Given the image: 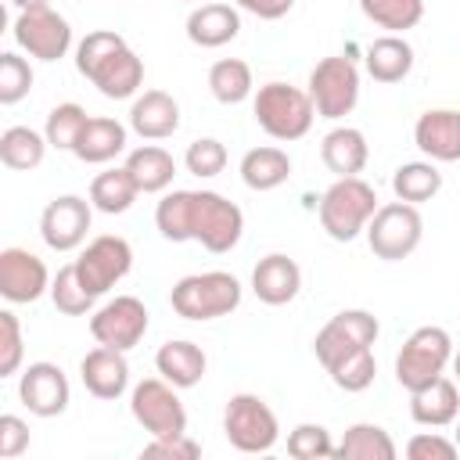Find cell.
Segmentation results:
<instances>
[{"mask_svg":"<svg viewBox=\"0 0 460 460\" xmlns=\"http://www.w3.org/2000/svg\"><path fill=\"white\" fill-rule=\"evenodd\" d=\"M155 226L165 241H198L212 255L237 248L244 234V212L216 190H169L155 205Z\"/></svg>","mask_w":460,"mask_h":460,"instance_id":"cell-1","label":"cell"},{"mask_svg":"<svg viewBox=\"0 0 460 460\" xmlns=\"http://www.w3.org/2000/svg\"><path fill=\"white\" fill-rule=\"evenodd\" d=\"M75 68L108 101H129V97H137V90L144 83V61L111 29H93V32H86L79 40V47H75Z\"/></svg>","mask_w":460,"mask_h":460,"instance_id":"cell-2","label":"cell"},{"mask_svg":"<svg viewBox=\"0 0 460 460\" xmlns=\"http://www.w3.org/2000/svg\"><path fill=\"white\" fill-rule=\"evenodd\" d=\"M252 115L259 122L262 133H270L273 140H302L309 129H313V119H316V108H313V97L309 90H298L291 83H262L252 97Z\"/></svg>","mask_w":460,"mask_h":460,"instance_id":"cell-3","label":"cell"},{"mask_svg":"<svg viewBox=\"0 0 460 460\" xmlns=\"http://www.w3.org/2000/svg\"><path fill=\"white\" fill-rule=\"evenodd\" d=\"M169 305L176 316L205 323V320H219L230 316L241 305V280L226 270H208V273H190L180 277L169 291Z\"/></svg>","mask_w":460,"mask_h":460,"instance_id":"cell-4","label":"cell"},{"mask_svg":"<svg viewBox=\"0 0 460 460\" xmlns=\"http://www.w3.org/2000/svg\"><path fill=\"white\" fill-rule=\"evenodd\" d=\"M320 226L331 241H356L377 212V190L359 176H338L320 194Z\"/></svg>","mask_w":460,"mask_h":460,"instance_id":"cell-5","label":"cell"},{"mask_svg":"<svg viewBox=\"0 0 460 460\" xmlns=\"http://www.w3.org/2000/svg\"><path fill=\"white\" fill-rule=\"evenodd\" d=\"M449 363H453V338H449V331L428 323V327H417L402 341V349L395 356V381L406 392H417V388L431 385L435 377H442Z\"/></svg>","mask_w":460,"mask_h":460,"instance_id":"cell-6","label":"cell"},{"mask_svg":"<svg viewBox=\"0 0 460 460\" xmlns=\"http://www.w3.org/2000/svg\"><path fill=\"white\" fill-rule=\"evenodd\" d=\"M223 435L237 453H270L280 438L277 413L255 392H237L223 410Z\"/></svg>","mask_w":460,"mask_h":460,"instance_id":"cell-7","label":"cell"},{"mask_svg":"<svg viewBox=\"0 0 460 460\" xmlns=\"http://www.w3.org/2000/svg\"><path fill=\"white\" fill-rule=\"evenodd\" d=\"M420 237H424V219H420L417 205L399 201V198L388 205H377L374 219L367 223V244L385 262H399V259L413 255Z\"/></svg>","mask_w":460,"mask_h":460,"instance_id":"cell-8","label":"cell"},{"mask_svg":"<svg viewBox=\"0 0 460 460\" xmlns=\"http://www.w3.org/2000/svg\"><path fill=\"white\" fill-rule=\"evenodd\" d=\"M309 97L320 119H345L356 101H359V68L352 58L345 54H331L323 61H316V68L309 72Z\"/></svg>","mask_w":460,"mask_h":460,"instance_id":"cell-9","label":"cell"},{"mask_svg":"<svg viewBox=\"0 0 460 460\" xmlns=\"http://www.w3.org/2000/svg\"><path fill=\"white\" fill-rule=\"evenodd\" d=\"M129 413H133V420L151 438L187 431V410H183V402L176 395V385H169L162 374L158 377H144V381L133 385V392H129Z\"/></svg>","mask_w":460,"mask_h":460,"instance_id":"cell-10","label":"cell"},{"mask_svg":"<svg viewBox=\"0 0 460 460\" xmlns=\"http://www.w3.org/2000/svg\"><path fill=\"white\" fill-rule=\"evenodd\" d=\"M11 36L36 61H61L68 54V47H72V25L50 4L18 11V18L11 25Z\"/></svg>","mask_w":460,"mask_h":460,"instance_id":"cell-11","label":"cell"},{"mask_svg":"<svg viewBox=\"0 0 460 460\" xmlns=\"http://www.w3.org/2000/svg\"><path fill=\"white\" fill-rule=\"evenodd\" d=\"M151 327V313L137 295H115L111 302H104L97 313H90V334L97 345L129 352L144 341Z\"/></svg>","mask_w":460,"mask_h":460,"instance_id":"cell-12","label":"cell"},{"mask_svg":"<svg viewBox=\"0 0 460 460\" xmlns=\"http://www.w3.org/2000/svg\"><path fill=\"white\" fill-rule=\"evenodd\" d=\"M377 334H381V323H377L374 313H367V309H341V313H334V316L316 331L313 352H316V359H320L323 370H327V367H334L338 359H345L349 352L370 349V345L377 341Z\"/></svg>","mask_w":460,"mask_h":460,"instance_id":"cell-13","label":"cell"},{"mask_svg":"<svg viewBox=\"0 0 460 460\" xmlns=\"http://www.w3.org/2000/svg\"><path fill=\"white\" fill-rule=\"evenodd\" d=\"M129 270H133V248H129V241L119 237V234H101V237H93V241L79 252V259H75V273H79L83 288H86L93 298H101L104 291H111Z\"/></svg>","mask_w":460,"mask_h":460,"instance_id":"cell-14","label":"cell"},{"mask_svg":"<svg viewBox=\"0 0 460 460\" xmlns=\"http://www.w3.org/2000/svg\"><path fill=\"white\" fill-rule=\"evenodd\" d=\"M93 223V205L79 194H61L54 201H47L43 216H40V237L50 252H75Z\"/></svg>","mask_w":460,"mask_h":460,"instance_id":"cell-15","label":"cell"},{"mask_svg":"<svg viewBox=\"0 0 460 460\" xmlns=\"http://www.w3.org/2000/svg\"><path fill=\"white\" fill-rule=\"evenodd\" d=\"M18 399L36 417H61L68 410L72 388H68V377H65V370L58 363L36 359L18 377Z\"/></svg>","mask_w":460,"mask_h":460,"instance_id":"cell-16","label":"cell"},{"mask_svg":"<svg viewBox=\"0 0 460 460\" xmlns=\"http://www.w3.org/2000/svg\"><path fill=\"white\" fill-rule=\"evenodd\" d=\"M50 273L43 266L40 255H32L29 248H4L0 252V295L14 305L22 302H36L50 291Z\"/></svg>","mask_w":460,"mask_h":460,"instance_id":"cell-17","label":"cell"},{"mask_svg":"<svg viewBox=\"0 0 460 460\" xmlns=\"http://www.w3.org/2000/svg\"><path fill=\"white\" fill-rule=\"evenodd\" d=\"M413 144L431 162H460V111L428 108L413 126Z\"/></svg>","mask_w":460,"mask_h":460,"instance_id":"cell-18","label":"cell"},{"mask_svg":"<svg viewBox=\"0 0 460 460\" xmlns=\"http://www.w3.org/2000/svg\"><path fill=\"white\" fill-rule=\"evenodd\" d=\"M79 377H83V388L93 395V399H119L126 388H129V363H126V352L119 349H108V345H97L83 356L79 363Z\"/></svg>","mask_w":460,"mask_h":460,"instance_id":"cell-19","label":"cell"},{"mask_svg":"<svg viewBox=\"0 0 460 460\" xmlns=\"http://www.w3.org/2000/svg\"><path fill=\"white\" fill-rule=\"evenodd\" d=\"M129 129L144 140H165L180 129V104L165 90H144L129 104Z\"/></svg>","mask_w":460,"mask_h":460,"instance_id":"cell-20","label":"cell"},{"mask_svg":"<svg viewBox=\"0 0 460 460\" xmlns=\"http://www.w3.org/2000/svg\"><path fill=\"white\" fill-rule=\"evenodd\" d=\"M298 288H302V270L295 259H288L280 252L259 259L252 270V291L266 305H288L298 295Z\"/></svg>","mask_w":460,"mask_h":460,"instance_id":"cell-21","label":"cell"},{"mask_svg":"<svg viewBox=\"0 0 460 460\" xmlns=\"http://www.w3.org/2000/svg\"><path fill=\"white\" fill-rule=\"evenodd\" d=\"M410 417L424 428H446L460 417V385L456 377H435L431 385L410 392Z\"/></svg>","mask_w":460,"mask_h":460,"instance_id":"cell-22","label":"cell"},{"mask_svg":"<svg viewBox=\"0 0 460 460\" xmlns=\"http://www.w3.org/2000/svg\"><path fill=\"white\" fill-rule=\"evenodd\" d=\"M126 140H129V129L119 119L90 115L83 133H79V140H75V147H72V155L79 162H86V165H104V162H111L115 155L126 151Z\"/></svg>","mask_w":460,"mask_h":460,"instance_id":"cell-23","label":"cell"},{"mask_svg":"<svg viewBox=\"0 0 460 460\" xmlns=\"http://www.w3.org/2000/svg\"><path fill=\"white\" fill-rule=\"evenodd\" d=\"M237 32H241V14L230 4H198L187 14V40L194 47L216 50L230 40H237Z\"/></svg>","mask_w":460,"mask_h":460,"instance_id":"cell-24","label":"cell"},{"mask_svg":"<svg viewBox=\"0 0 460 460\" xmlns=\"http://www.w3.org/2000/svg\"><path fill=\"white\" fill-rule=\"evenodd\" d=\"M320 158L334 176H359L367 169V158H370L367 133L356 126H334L320 140Z\"/></svg>","mask_w":460,"mask_h":460,"instance_id":"cell-25","label":"cell"},{"mask_svg":"<svg viewBox=\"0 0 460 460\" xmlns=\"http://www.w3.org/2000/svg\"><path fill=\"white\" fill-rule=\"evenodd\" d=\"M205 367H208V359H205L201 345H194V341H187V338L165 341V345L155 352V370H158L169 385H176V388H194V385L205 377Z\"/></svg>","mask_w":460,"mask_h":460,"instance_id":"cell-26","label":"cell"},{"mask_svg":"<svg viewBox=\"0 0 460 460\" xmlns=\"http://www.w3.org/2000/svg\"><path fill=\"white\" fill-rule=\"evenodd\" d=\"M367 72L374 83H402L413 72V47L406 43V36H377L367 47Z\"/></svg>","mask_w":460,"mask_h":460,"instance_id":"cell-27","label":"cell"},{"mask_svg":"<svg viewBox=\"0 0 460 460\" xmlns=\"http://www.w3.org/2000/svg\"><path fill=\"white\" fill-rule=\"evenodd\" d=\"M126 169L137 180L140 194H162V190H169V183L176 176V158L158 144H144V147L129 151Z\"/></svg>","mask_w":460,"mask_h":460,"instance_id":"cell-28","label":"cell"},{"mask_svg":"<svg viewBox=\"0 0 460 460\" xmlns=\"http://www.w3.org/2000/svg\"><path fill=\"white\" fill-rule=\"evenodd\" d=\"M288 176H291V158L280 147H252L241 158V180L248 190L259 194L277 190L280 183H288Z\"/></svg>","mask_w":460,"mask_h":460,"instance_id":"cell-29","label":"cell"},{"mask_svg":"<svg viewBox=\"0 0 460 460\" xmlns=\"http://www.w3.org/2000/svg\"><path fill=\"white\" fill-rule=\"evenodd\" d=\"M47 137L36 133L32 126H7L0 133V162L14 172H32L47 158Z\"/></svg>","mask_w":460,"mask_h":460,"instance_id":"cell-30","label":"cell"},{"mask_svg":"<svg viewBox=\"0 0 460 460\" xmlns=\"http://www.w3.org/2000/svg\"><path fill=\"white\" fill-rule=\"evenodd\" d=\"M137 194H140V187H137V180L129 176L126 165L122 169H104V172H97L90 180V205L97 212H104V216L129 212V205L137 201Z\"/></svg>","mask_w":460,"mask_h":460,"instance_id":"cell-31","label":"cell"},{"mask_svg":"<svg viewBox=\"0 0 460 460\" xmlns=\"http://www.w3.org/2000/svg\"><path fill=\"white\" fill-rule=\"evenodd\" d=\"M395 453L399 449H395L392 435L381 424H367V420L345 428L341 442L334 446V456H341V460H395Z\"/></svg>","mask_w":460,"mask_h":460,"instance_id":"cell-32","label":"cell"},{"mask_svg":"<svg viewBox=\"0 0 460 460\" xmlns=\"http://www.w3.org/2000/svg\"><path fill=\"white\" fill-rule=\"evenodd\" d=\"M208 90L219 104H241L255 93V79H252V65L241 58H219L208 68Z\"/></svg>","mask_w":460,"mask_h":460,"instance_id":"cell-33","label":"cell"},{"mask_svg":"<svg viewBox=\"0 0 460 460\" xmlns=\"http://www.w3.org/2000/svg\"><path fill=\"white\" fill-rule=\"evenodd\" d=\"M392 190L399 201H410V205H424L431 201L438 190H442V172L435 169L431 158L424 162H402L392 176Z\"/></svg>","mask_w":460,"mask_h":460,"instance_id":"cell-34","label":"cell"},{"mask_svg":"<svg viewBox=\"0 0 460 460\" xmlns=\"http://www.w3.org/2000/svg\"><path fill=\"white\" fill-rule=\"evenodd\" d=\"M359 11L367 22H374L385 32L402 36L406 29H417L424 18V0H359Z\"/></svg>","mask_w":460,"mask_h":460,"instance_id":"cell-35","label":"cell"},{"mask_svg":"<svg viewBox=\"0 0 460 460\" xmlns=\"http://www.w3.org/2000/svg\"><path fill=\"white\" fill-rule=\"evenodd\" d=\"M86 108L83 104H75V101H65V104H54L50 111H47V126H43V137H47V144L50 147H58V151H72L75 147V140H79V133H83V126H86Z\"/></svg>","mask_w":460,"mask_h":460,"instance_id":"cell-36","label":"cell"},{"mask_svg":"<svg viewBox=\"0 0 460 460\" xmlns=\"http://www.w3.org/2000/svg\"><path fill=\"white\" fill-rule=\"evenodd\" d=\"M50 302L65 316H86L93 309V295L83 288V280L75 273V262H68V266H61L54 273V280H50Z\"/></svg>","mask_w":460,"mask_h":460,"instance_id":"cell-37","label":"cell"},{"mask_svg":"<svg viewBox=\"0 0 460 460\" xmlns=\"http://www.w3.org/2000/svg\"><path fill=\"white\" fill-rule=\"evenodd\" d=\"M331 381L341 388V392H363L374 385V374H377V359H374V349H359V352H349L345 359H338L334 367H327Z\"/></svg>","mask_w":460,"mask_h":460,"instance_id":"cell-38","label":"cell"},{"mask_svg":"<svg viewBox=\"0 0 460 460\" xmlns=\"http://www.w3.org/2000/svg\"><path fill=\"white\" fill-rule=\"evenodd\" d=\"M32 90V65L14 54V50H4L0 54V104H18L22 97H29Z\"/></svg>","mask_w":460,"mask_h":460,"instance_id":"cell-39","label":"cell"},{"mask_svg":"<svg viewBox=\"0 0 460 460\" xmlns=\"http://www.w3.org/2000/svg\"><path fill=\"white\" fill-rule=\"evenodd\" d=\"M183 165H187V172H194L201 180L219 176L226 169V147H223V140H216V137L190 140L187 144V155H183Z\"/></svg>","mask_w":460,"mask_h":460,"instance_id":"cell-40","label":"cell"},{"mask_svg":"<svg viewBox=\"0 0 460 460\" xmlns=\"http://www.w3.org/2000/svg\"><path fill=\"white\" fill-rule=\"evenodd\" d=\"M288 453L295 460H323V456H334V442H331V431L323 424H298L288 431Z\"/></svg>","mask_w":460,"mask_h":460,"instance_id":"cell-41","label":"cell"},{"mask_svg":"<svg viewBox=\"0 0 460 460\" xmlns=\"http://www.w3.org/2000/svg\"><path fill=\"white\" fill-rule=\"evenodd\" d=\"M22 356H25V345H22V323L11 309L0 313V377H11L18 374L22 367Z\"/></svg>","mask_w":460,"mask_h":460,"instance_id":"cell-42","label":"cell"},{"mask_svg":"<svg viewBox=\"0 0 460 460\" xmlns=\"http://www.w3.org/2000/svg\"><path fill=\"white\" fill-rule=\"evenodd\" d=\"M460 453V446L438 431H420L406 442V456L410 460H453Z\"/></svg>","mask_w":460,"mask_h":460,"instance_id":"cell-43","label":"cell"},{"mask_svg":"<svg viewBox=\"0 0 460 460\" xmlns=\"http://www.w3.org/2000/svg\"><path fill=\"white\" fill-rule=\"evenodd\" d=\"M144 456H165V460H194L201 456V442H194L187 431L180 435H162V438H151L144 446Z\"/></svg>","mask_w":460,"mask_h":460,"instance_id":"cell-44","label":"cell"},{"mask_svg":"<svg viewBox=\"0 0 460 460\" xmlns=\"http://www.w3.org/2000/svg\"><path fill=\"white\" fill-rule=\"evenodd\" d=\"M29 449V424L14 413L0 417V460H14Z\"/></svg>","mask_w":460,"mask_h":460,"instance_id":"cell-45","label":"cell"},{"mask_svg":"<svg viewBox=\"0 0 460 460\" xmlns=\"http://www.w3.org/2000/svg\"><path fill=\"white\" fill-rule=\"evenodd\" d=\"M234 4H237L241 11L262 18V22H277V18H284V14L295 7V0H234Z\"/></svg>","mask_w":460,"mask_h":460,"instance_id":"cell-46","label":"cell"},{"mask_svg":"<svg viewBox=\"0 0 460 460\" xmlns=\"http://www.w3.org/2000/svg\"><path fill=\"white\" fill-rule=\"evenodd\" d=\"M43 4H50V0H11V7H18V11H29V7H43Z\"/></svg>","mask_w":460,"mask_h":460,"instance_id":"cell-47","label":"cell"},{"mask_svg":"<svg viewBox=\"0 0 460 460\" xmlns=\"http://www.w3.org/2000/svg\"><path fill=\"white\" fill-rule=\"evenodd\" d=\"M453 377H456V385H460V349L453 352Z\"/></svg>","mask_w":460,"mask_h":460,"instance_id":"cell-48","label":"cell"},{"mask_svg":"<svg viewBox=\"0 0 460 460\" xmlns=\"http://www.w3.org/2000/svg\"><path fill=\"white\" fill-rule=\"evenodd\" d=\"M453 442H456V446H460V417H456V420H453Z\"/></svg>","mask_w":460,"mask_h":460,"instance_id":"cell-49","label":"cell"},{"mask_svg":"<svg viewBox=\"0 0 460 460\" xmlns=\"http://www.w3.org/2000/svg\"><path fill=\"white\" fill-rule=\"evenodd\" d=\"M183 4H198V0H183Z\"/></svg>","mask_w":460,"mask_h":460,"instance_id":"cell-50","label":"cell"}]
</instances>
